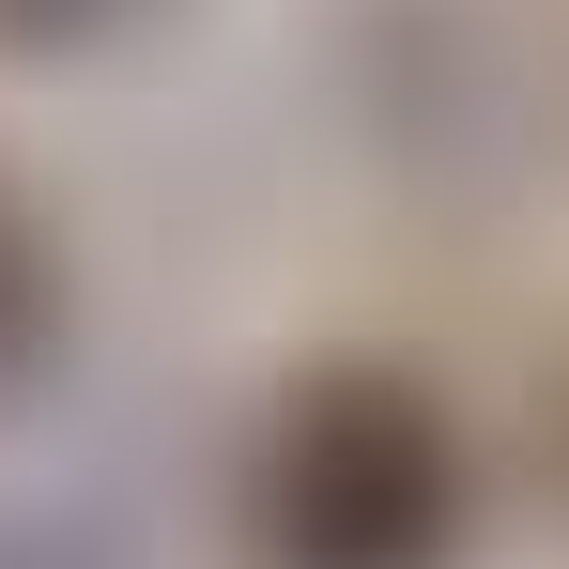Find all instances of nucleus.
I'll list each match as a JSON object with an SVG mask.
<instances>
[{
  "instance_id": "f03ea898",
  "label": "nucleus",
  "mask_w": 569,
  "mask_h": 569,
  "mask_svg": "<svg viewBox=\"0 0 569 569\" xmlns=\"http://www.w3.org/2000/svg\"><path fill=\"white\" fill-rule=\"evenodd\" d=\"M31 339H47V247H31V216L0 200V385L31 370Z\"/></svg>"
},
{
  "instance_id": "f257e3e1",
  "label": "nucleus",
  "mask_w": 569,
  "mask_h": 569,
  "mask_svg": "<svg viewBox=\"0 0 569 569\" xmlns=\"http://www.w3.org/2000/svg\"><path fill=\"white\" fill-rule=\"evenodd\" d=\"M247 523H262V569H447L462 555V431L400 370H323L278 400Z\"/></svg>"
},
{
  "instance_id": "7ed1b4c3",
  "label": "nucleus",
  "mask_w": 569,
  "mask_h": 569,
  "mask_svg": "<svg viewBox=\"0 0 569 569\" xmlns=\"http://www.w3.org/2000/svg\"><path fill=\"white\" fill-rule=\"evenodd\" d=\"M108 16H123V0H0L16 47H62V31H108Z\"/></svg>"
}]
</instances>
